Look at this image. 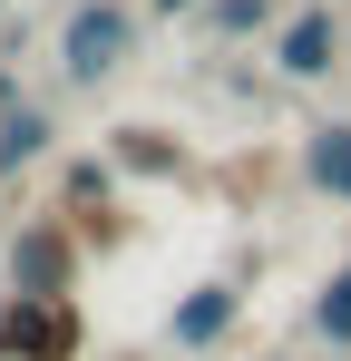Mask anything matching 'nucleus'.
Wrapping results in <instances>:
<instances>
[{"label":"nucleus","mask_w":351,"mask_h":361,"mask_svg":"<svg viewBox=\"0 0 351 361\" xmlns=\"http://www.w3.org/2000/svg\"><path fill=\"white\" fill-rule=\"evenodd\" d=\"M264 20V0H215V30H254Z\"/></svg>","instance_id":"10"},{"label":"nucleus","mask_w":351,"mask_h":361,"mask_svg":"<svg viewBox=\"0 0 351 361\" xmlns=\"http://www.w3.org/2000/svg\"><path fill=\"white\" fill-rule=\"evenodd\" d=\"M49 147V118H30V108H10V127H0V166H30Z\"/></svg>","instance_id":"8"},{"label":"nucleus","mask_w":351,"mask_h":361,"mask_svg":"<svg viewBox=\"0 0 351 361\" xmlns=\"http://www.w3.org/2000/svg\"><path fill=\"white\" fill-rule=\"evenodd\" d=\"M58 59H68V78H108L117 59H127V10H78L68 20V39H58Z\"/></svg>","instance_id":"3"},{"label":"nucleus","mask_w":351,"mask_h":361,"mask_svg":"<svg viewBox=\"0 0 351 361\" xmlns=\"http://www.w3.org/2000/svg\"><path fill=\"white\" fill-rule=\"evenodd\" d=\"M156 10H185V0H156Z\"/></svg>","instance_id":"11"},{"label":"nucleus","mask_w":351,"mask_h":361,"mask_svg":"<svg viewBox=\"0 0 351 361\" xmlns=\"http://www.w3.org/2000/svg\"><path fill=\"white\" fill-rule=\"evenodd\" d=\"M312 332H322L332 352H351V264L322 283V293H312Z\"/></svg>","instance_id":"7"},{"label":"nucleus","mask_w":351,"mask_h":361,"mask_svg":"<svg viewBox=\"0 0 351 361\" xmlns=\"http://www.w3.org/2000/svg\"><path fill=\"white\" fill-rule=\"evenodd\" d=\"M225 322H234V283H205V293H185L176 302V352H205V342H225Z\"/></svg>","instance_id":"4"},{"label":"nucleus","mask_w":351,"mask_h":361,"mask_svg":"<svg viewBox=\"0 0 351 361\" xmlns=\"http://www.w3.org/2000/svg\"><path fill=\"white\" fill-rule=\"evenodd\" d=\"M0 361H78V312L68 302H0Z\"/></svg>","instance_id":"1"},{"label":"nucleus","mask_w":351,"mask_h":361,"mask_svg":"<svg viewBox=\"0 0 351 361\" xmlns=\"http://www.w3.org/2000/svg\"><path fill=\"white\" fill-rule=\"evenodd\" d=\"M10 293L68 302V235H58V225H30V235L10 244Z\"/></svg>","instance_id":"2"},{"label":"nucleus","mask_w":351,"mask_h":361,"mask_svg":"<svg viewBox=\"0 0 351 361\" xmlns=\"http://www.w3.org/2000/svg\"><path fill=\"white\" fill-rule=\"evenodd\" d=\"M332 49H342L332 10H302V20L283 30V78H322V68H332Z\"/></svg>","instance_id":"5"},{"label":"nucleus","mask_w":351,"mask_h":361,"mask_svg":"<svg viewBox=\"0 0 351 361\" xmlns=\"http://www.w3.org/2000/svg\"><path fill=\"white\" fill-rule=\"evenodd\" d=\"M117 157H127V166H176L166 147H156V137H137V127H127V137H117Z\"/></svg>","instance_id":"9"},{"label":"nucleus","mask_w":351,"mask_h":361,"mask_svg":"<svg viewBox=\"0 0 351 361\" xmlns=\"http://www.w3.org/2000/svg\"><path fill=\"white\" fill-rule=\"evenodd\" d=\"M302 166H312V185H322V195H342V205H351V127H342V118H332V127H312Z\"/></svg>","instance_id":"6"}]
</instances>
